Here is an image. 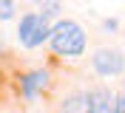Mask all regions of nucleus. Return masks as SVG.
Wrapping results in <instances>:
<instances>
[{
	"instance_id": "nucleus-6",
	"label": "nucleus",
	"mask_w": 125,
	"mask_h": 113,
	"mask_svg": "<svg viewBox=\"0 0 125 113\" xmlns=\"http://www.w3.org/2000/svg\"><path fill=\"white\" fill-rule=\"evenodd\" d=\"M62 113H88V96L85 93H71L62 99Z\"/></svg>"
},
{
	"instance_id": "nucleus-1",
	"label": "nucleus",
	"mask_w": 125,
	"mask_h": 113,
	"mask_svg": "<svg viewBox=\"0 0 125 113\" xmlns=\"http://www.w3.org/2000/svg\"><path fill=\"white\" fill-rule=\"evenodd\" d=\"M51 48L54 54H62V57H80L83 48H85V31L80 28L74 20H60L51 28Z\"/></svg>"
},
{
	"instance_id": "nucleus-8",
	"label": "nucleus",
	"mask_w": 125,
	"mask_h": 113,
	"mask_svg": "<svg viewBox=\"0 0 125 113\" xmlns=\"http://www.w3.org/2000/svg\"><path fill=\"white\" fill-rule=\"evenodd\" d=\"M111 113H125V93H119L114 99V105H111Z\"/></svg>"
},
{
	"instance_id": "nucleus-5",
	"label": "nucleus",
	"mask_w": 125,
	"mask_h": 113,
	"mask_svg": "<svg viewBox=\"0 0 125 113\" xmlns=\"http://www.w3.org/2000/svg\"><path fill=\"white\" fill-rule=\"evenodd\" d=\"M46 85H48V74L46 71H34V74H26L23 76V93L29 99L37 93V88H46Z\"/></svg>"
},
{
	"instance_id": "nucleus-2",
	"label": "nucleus",
	"mask_w": 125,
	"mask_h": 113,
	"mask_svg": "<svg viewBox=\"0 0 125 113\" xmlns=\"http://www.w3.org/2000/svg\"><path fill=\"white\" fill-rule=\"evenodd\" d=\"M17 37H20V45H26V48H37V45H43L48 37H51V26H48V20L43 14L31 11V14H26L23 20H20Z\"/></svg>"
},
{
	"instance_id": "nucleus-7",
	"label": "nucleus",
	"mask_w": 125,
	"mask_h": 113,
	"mask_svg": "<svg viewBox=\"0 0 125 113\" xmlns=\"http://www.w3.org/2000/svg\"><path fill=\"white\" fill-rule=\"evenodd\" d=\"M14 14V3H9V0H0V17L9 20V17Z\"/></svg>"
},
{
	"instance_id": "nucleus-3",
	"label": "nucleus",
	"mask_w": 125,
	"mask_h": 113,
	"mask_svg": "<svg viewBox=\"0 0 125 113\" xmlns=\"http://www.w3.org/2000/svg\"><path fill=\"white\" fill-rule=\"evenodd\" d=\"M91 62H94V71L100 76H117V74H122V68H125V57L117 48H100L91 57Z\"/></svg>"
},
{
	"instance_id": "nucleus-4",
	"label": "nucleus",
	"mask_w": 125,
	"mask_h": 113,
	"mask_svg": "<svg viewBox=\"0 0 125 113\" xmlns=\"http://www.w3.org/2000/svg\"><path fill=\"white\" fill-rule=\"evenodd\" d=\"M88 96V113H108L111 105H114V99L105 88H94V90H85Z\"/></svg>"
}]
</instances>
